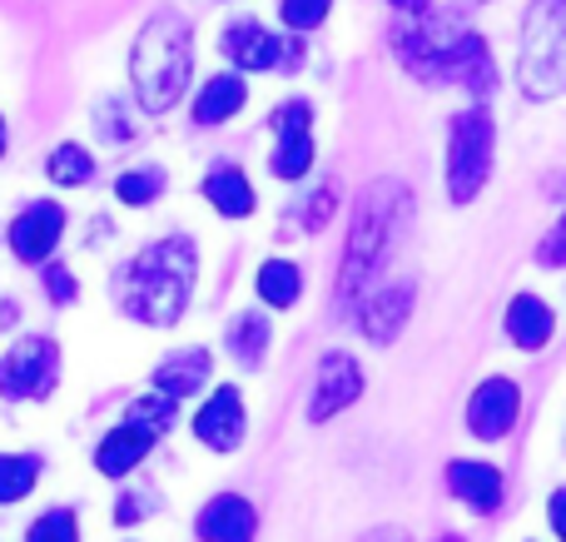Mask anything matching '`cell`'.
Returning a JSON list of instances; mask_svg holds the SVG:
<instances>
[{
	"label": "cell",
	"instance_id": "26",
	"mask_svg": "<svg viewBox=\"0 0 566 542\" xmlns=\"http://www.w3.org/2000/svg\"><path fill=\"white\" fill-rule=\"evenodd\" d=\"M229 348H234L239 364H259V358H264V348H269V324H264V319H254V314H244L234 324V334H229Z\"/></svg>",
	"mask_w": 566,
	"mask_h": 542
},
{
	"label": "cell",
	"instance_id": "17",
	"mask_svg": "<svg viewBox=\"0 0 566 542\" xmlns=\"http://www.w3.org/2000/svg\"><path fill=\"white\" fill-rule=\"evenodd\" d=\"M209 378V348H179L175 358H165L155 374V394H169L179 404L185 394H195Z\"/></svg>",
	"mask_w": 566,
	"mask_h": 542
},
{
	"label": "cell",
	"instance_id": "10",
	"mask_svg": "<svg viewBox=\"0 0 566 542\" xmlns=\"http://www.w3.org/2000/svg\"><path fill=\"white\" fill-rule=\"evenodd\" d=\"M224 55L234 60L239 70H274L279 60H293V65H298V45H283L279 35H269V30L259 25V20H244V15L224 30Z\"/></svg>",
	"mask_w": 566,
	"mask_h": 542
},
{
	"label": "cell",
	"instance_id": "35",
	"mask_svg": "<svg viewBox=\"0 0 566 542\" xmlns=\"http://www.w3.org/2000/svg\"><path fill=\"white\" fill-rule=\"evenodd\" d=\"M0 155H6V119H0Z\"/></svg>",
	"mask_w": 566,
	"mask_h": 542
},
{
	"label": "cell",
	"instance_id": "18",
	"mask_svg": "<svg viewBox=\"0 0 566 542\" xmlns=\"http://www.w3.org/2000/svg\"><path fill=\"white\" fill-rule=\"evenodd\" d=\"M552 329H557V319H552V309L542 304L537 294L512 299V309H507V334H512V344H517V348H542V344L552 338Z\"/></svg>",
	"mask_w": 566,
	"mask_h": 542
},
{
	"label": "cell",
	"instance_id": "2",
	"mask_svg": "<svg viewBox=\"0 0 566 542\" xmlns=\"http://www.w3.org/2000/svg\"><path fill=\"white\" fill-rule=\"evenodd\" d=\"M195 244L185 234L155 239L149 249H139L135 269H129L125 284V309L139 324H175L189 304V289H195Z\"/></svg>",
	"mask_w": 566,
	"mask_h": 542
},
{
	"label": "cell",
	"instance_id": "14",
	"mask_svg": "<svg viewBox=\"0 0 566 542\" xmlns=\"http://www.w3.org/2000/svg\"><path fill=\"white\" fill-rule=\"evenodd\" d=\"M448 488L472 508V513H492V508L502 503V473L492 463H478V458L448 463Z\"/></svg>",
	"mask_w": 566,
	"mask_h": 542
},
{
	"label": "cell",
	"instance_id": "9",
	"mask_svg": "<svg viewBox=\"0 0 566 542\" xmlns=\"http://www.w3.org/2000/svg\"><path fill=\"white\" fill-rule=\"evenodd\" d=\"M517 414H522L517 384H512V378H488V384L472 394V404H468V428L478 438H492V444H497V438L512 434Z\"/></svg>",
	"mask_w": 566,
	"mask_h": 542
},
{
	"label": "cell",
	"instance_id": "31",
	"mask_svg": "<svg viewBox=\"0 0 566 542\" xmlns=\"http://www.w3.org/2000/svg\"><path fill=\"white\" fill-rule=\"evenodd\" d=\"M328 209H333V185H323L318 195H313V205H308V229L328 225Z\"/></svg>",
	"mask_w": 566,
	"mask_h": 542
},
{
	"label": "cell",
	"instance_id": "19",
	"mask_svg": "<svg viewBox=\"0 0 566 542\" xmlns=\"http://www.w3.org/2000/svg\"><path fill=\"white\" fill-rule=\"evenodd\" d=\"M205 199L219 209V215L244 219L249 209H254V185L244 179V169L219 165V169H209V179H205Z\"/></svg>",
	"mask_w": 566,
	"mask_h": 542
},
{
	"label": "cell",
	"instance_id": "8",
	"mask_svg": "<svg viewBox=\"0 0 566 542\" xmlns=\"http://www.w3.org/2000/svg\"><path fill=\"white\" fill-rule=\"evenodd\" d=\"M195 438L214 454H234L244 444V398L234 384L214 388V398H205V408L195 414Z\"/></svg>",
	"mask_w": 566,
	"mask_h": 542
},
{
	"label": "cell",
	"instance_id": "25",
	"mask_svg": "<svg viewBox=\"0 0 566 542\" xmlns=\"http://www.w3.org/2000/svg\"><path fill=\"white\" fill-rule=\"evenodd\" d=\"M40 463L35 458H15V454H0V503H20V498L35 488Z\"/></svg>",
	"mask_w": 566,
	"mask_h": 542
},
{
	"label": "cell",
	"instance_id": "34",
	"mask_svg": "<svg viewBox=\"0 0 566 542\" xmlns=\"http://www.w3.org/2000/svg\"><path fill=\"white\" fill-rule=\"evenodd\" d=\"M368 542H408V538H402V533H392V528H388V533H373Z\"/></svg>",
	"mask_w": 566,
	"mask_h": 542
},
{
	"label": "cell",
	"instance_id": "16",
	"mask_svg": "<svg viewBox=\"0 0 566 542\" xmlns=\"http://www.w3.org/2000/svg\"><path fill=\"white\" fill-rule=\"evenodd\" d=\"M149 444H155V438H149V434H139V428H129V424L109 428V434H105V444L95 448V468H99V473H105V478H125V473H135V468L145 463Z\"/></svg>",
	"mask_w": 566,
	"mask_h": 542
},
{
	"label": "cell",
	"instance_id": "29",
	"mask_svg": "<svg viewBox=\"0 0 566 542\" xmlns=\"http://www.w3.org/2000/svg\"><path fill=\"white\" fill-rule=\"evenodd\" d=\"M75 538H80V523L70 508H55V513L30 523V542H75Z\"/></svg>",
	"mask_w": 566,
	"mask_h": 542
},
{
	"label": "cell",
	"instance_id": "5",
	"mask_svg": "<svg viewBox=\"0 0 566 542\" xmlns=\"http://www.w3.org/2000/svg\"><path fill=\"white\" fill-rule=\"evenodd\" d=\"M492 139H497V129H492V115L482 105L462 110V115L452 119V139H448V195L458 199V205H468V199L478 195L482 185H488V175H492Z\"/></svg>",
	"mask_w": 566,
	"mask_h": 542
},
{
	"label": "cell",
	"instance_id": "33",
	"mask_svg": "<svg viewBox=\"0 0 566 542\" xmlns=\"http://www.w3.org/2000/svg\"><path fill=\"white\" fill-rule=\"evenodd\" d=\"M392 10H402V15H428V0H392Z\"/></svg>",
	"mask_w": 566,
	"mask_h": 542
},
{
	"label": "cell",
	"instance_id": "1",
	"mask_svg": "<svg viewBox=\"0 0 566 542\" xmlns=\"http://www.w3.org/2000/svg\"><path fill=\"white\" fill-rule=\"evenodd\" d=\"M412 215V199L402 185H373L363 189L358 209H353V229H348V254H343V274H338V304L348 309L363 289L373 284V274L382 269V254L392 249L402 219Z\"/></svg>",
	"mask_w": 566,
	"mask_h": 542
},
{
	"label": "cell",
	"instance_id": "13",
	"mask_svg": "<svg viewBox=\"0 0 566 542\" xmlns=\"http://www.w3.org/2000/svg\"><path fill=\"white\" fill-rule=\"evenodd\" d=\"M195 528L205 542H254L259 518L239 493H224V498H214V503H205V513H199Z\"/></svg>",
	"mask_w": 566,
	"mask_h": 542
},
{
	"label": "cell",
	"instance_id": "20",
	"mask_svg": "<svg viewBox=\"0 0 566 542\" xmlns=\"http://www.w3.org/2000/svg\"><path fill=\"white\" fill-rule=\"evenodd\" d=\"M244 100H249L244 80H239V75H214V80H205V90H199L195 119H199V125H224L229 115H239V110H244Z\"/></svg>",
	"mask_w": 566,
	"mask_h": 542
},
{
	"label": "cell",
	"instance_id": "30",
	"mask_svg": "<svg viewBox=\"0 0 566 542\" xmlns=\"http://www.w3.org/2000/svg\"><path fill=\"white\" fill-rule=\"evenodd\" d=\"M308 119H313V110L303 105V100H293V105H279L274 115H269V125H274L279 135H293V129H308Z\"/></svg>",
	"mask_w": 566,
	"mask_h": 542
},
{
	"label": "cell",
	"instance_id": "27",
	"mask_svg": "<svg viewBox=\"0 0 566 542\" xmlns=\"http://www.w3.org/2000/svg\"><path fill=\"white\" fill-rule=\"evenodd\" d=\"M159 189H165V169H125V175L115 179V195L125 199V205H149Z\"/></svg>",
	"mask_w": 566,
	"mask_h": 542
},
{
	"label": "cell",
	"instance_id": "21",
	"mask_svg": "<svg viewBox=\"0 0 566 542\" xmlns=\"http://www.w3.org/2000/svg\"><path fill=\"white\" fill-rule=\"evenodd\" d=\"M303 294V274L298 264H289V259H269L264 269H259V299L274 309H293Z\"/></svg>",
	"mask_w": 566,
	"mask_h": 542
},
{
	"label": "cell",
	"instance_id": "15",
	"mask_svg": "<svg viewBox=\"0 0 566 542\" xmlns=\"http://www.w3.org/2000/svg\"><path fill=\"white\" fill-rule=\"evenodd\" d=\"M408 319H412V284H392L363 304V329H368L373 344H392Z\"/></svg>",
	"mask_w": 566,
	"mask_h": 542
},
{
	"label": "cell",
	"instance_id": "32",
	"mask_svg": "<svg viewBox=\"0 0 566 542\" xmlns=\"http://www.w3.org/2000/svg\"><path fill=\"white\" fill-rule=\"evenodd\" d=\"M45 289H50V294H60V304H70V299H75V279H70V269H50Z\"/></svg>",
	"mask_w": 566,
	"mask_h": 542
},
{
	"label": "cell",
	"instance_id": "4",
	"mask_svg": "<svg viewBox=\"0 0 566 542\" xmlns=\"http://www.w3.org/2000/svg\"><path fill=\"white\" fill-rule=\"evenodd\" d=\"M522 90L552 100L562 90V0H532L522 25Z\"/></svg>",
	"mask_w": 566,
	"mask_h": 542
},
{
	"label": "cell",
	"instance_id": "6",
	"mask_svg": "<svg viewBox=\"0 0 566 542\" xmlns=\"http://www.w3.org/2000/svg\"><path fill=\"white\" fill-rule=\"evenodd\" d=\"M60 374V354L50 338L30 334L0 358V394L6 398H45L55 388Z\"/></svg>",
	"mask_w": 566,
	"mask_h": 542
},
{
	"label": "cell",
	"instance_id": "11",
	"mask_svg": "<svg viewBox=\"0 0 566 542\" xmlns=\"http://www.w3.org/2000/svg\"><path fill=\"white\" fill-rule=\"evenodd\" d=\"M358 394H363V368L353 364L348 354H323L318 384H313V408H308L313 424H328V418L343 414Z\"/></svg>",
	"mask_w": 566,
	"mask_h": 542
},
{
	"label": "cell",
	"instance_id": "24",
	"mask_svg": "<svg viewBox=\"0 0 566 542\" xmlns=\"http://www.w3.org/2000/svg\"><path fill=\"white\" fill-rule=\"evenodd\" d=\"M45 169H50V179L65 189H80L95 179V159H90V149H80V145H60Z\"/></svg>",
	"mask_w": 566,
	"mask_h": 542
},
{
	"label": "cell",
	"instance_id": "22",
	"mask_svg": "<svg viewBox=\"0 0 566 542\" xmlns=\"http://www.w3.org/2000/svg\"><path fill=\"white\" fill-rule=\"evenodd\" d=\"M313 165V139L308 129H293V135H279V149L269 155V169H274L279 179H303Z\"/></svg>",
	"mask_w": 566,
	"mask_h": 542
},
{
	"label": "cell",
	"instance_id": "23",
	"mask_svg": "<svg viewBox=\"0 0 566 542\" xmlns=\"http://www.w3.org/2000/svg\"><path fill=\"white\" fill-rule=\"evenodd\" d=\"M175 418H179L175 398H169V394H149V398H139V404L129 408L125 424L139 428V434H149V438H159V434H169V428H175Z\"/></svg>",
	"mask_w": 566,
	"mask_h": 542
},
{
	"label": "cell",
	"instance_id": "3",
	"mask_svg": "<svg viewBox=\"0 0 566 542\" xmlns=\"http://www.w3.org/2000/svg\"><path fill=\"white\" fill-rule=\"evenodd\" d=\"M189 70H195V30L185 15H155L145 30L135 35L129 50V75H135L139 105L145 110H169L189 85Z\"/></svg>",
	"mask_w": 566,
	"mask_h": 542
},
{
	"label": "cell",
	"instance_id": "28",
	"mask_svg": "<svg viewBox=\"0 0 566 542\" xmlns=\"http://www.w3.org/2000/svg\"><path fill=\"white\" fill-rule=\"evenodd\" d=\"M328 10H333V0H283L279 15L293 35V30H318L323 20H328Z\"/></svg>",
	"mask_w": 566,
	"mask_h": 542
},
{
	"label": "cell",
	"instance_id": "36",
	"mask_svg": "<svg viewBox=\"0 0 566 542\" xmlns=\"http://www.w3.org/2000/svg\"><path fill=\"white\" fill-rule=\"evenodd\" d=\"M442 542H462V538H442Z\"/></svg>",
	"mask_w": 566,
	"mask_h": 542
},
{
	"label": "cell",
	"instance_id": "7",
	"mask_svg": "<svg viewBox=\"0 0 566 542\" xmlns=\"http://www.w3.org/2000/svg\"><path fill=\"white\" fill-rule=\"evenodd\" d=\"M438 75L462 85L472 100H488L492 90H497V65H492V55H488V40L472 35V30L452 35V45L442 50V60H438Z\"/></svg>",
	"mask_w": 566,
	"mask_h": 542
},
{
	"label": "cell",
	"instance_id": "12",
	"mask_svg": "<svg viewBox=\"0 0 566 542\" xmlns=\"http://www.w3.org/2000/svg\"><path fill=\"white\" fill-rule=\"evenodd\" d=\"M60 234H65V209L40 199V205H30L25 215L10 225V249H15V259H25V264H40V259L55 249Z\"/></svg>",
	"mask_w": 566,
	"mask_h": 542
}]
</instances>
